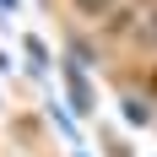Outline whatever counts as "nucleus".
I'll use <instances>...</instances> for the list:
<instances>
[{
	"label": "nucleus",
	"instance_id": "1",
	"mask_svg": "<svg viewBox=\"0 0 157 157\" xmlns=\"http://www.w3.org/2000/svg\"><path fill=\"white\" fill-rule=\"evenodd\" d=\"M76 11H81V16H109L114 0H76Z\"/></svg>",
	"mask_w": 157,
	"mask_h": 157
},
{
	"label": "nucleus",
	"instance_id": "2",
	"mask_svg": "<svg viewBox=\"0 0 157 157\" xmlns=\"http://www.w3.org/2000/svg\"><path fill=\"white\" fill-rule=\"evenodd\" d=\"M146 38H157V16H152V27H146Z\"/></svg>",
	"mask_w": 157,
	"mask_h": 157
},
{
	"label": "nucleus",
	"instance_id": "3",
	"mask_svg": "<svg viewBox=\"0 0 157 157\" xmlns=\"http://www.w3.org/2000/svg\"><path fill=\"white\" fill-rule=\"evenodd\" d=\"M152 87H157V76H152Z\"/></svg>",
	"mask_w": 157,
	"mask_h": 157
}]
</instances>
